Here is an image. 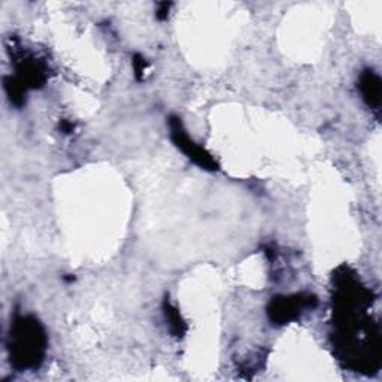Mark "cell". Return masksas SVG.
<instances>
[{"instance_id": "10", "label": "cell", "mask_w": 382, "mask_h": 382, "mask_svg": "<svg viewBox=\"0 0 382 382\" xmlns=\"http://www.w3.org/2000/svg\"><path fill=\"white\" fill-rule=\"evenodd\" d=\"M73 129H75V125H73L72 123H69V121H61V124H60V130H61L63 133L69 135V133L73 132Z\"/></svg>"}, {"instance_id": "5", "label": "cell", "mask_w": 382, "mask_h": 382, "mask_svg": "<svg viewBox=\"0 0 382 382\" xmlns=\"http://www.w3.org/2000/svg\"><path fill=\"white\" fill-rule=\"evenodd\" d=\"M359 88L362 92V97L366 101L367 106L374 109H378L381 106V99H382V82L379 76L371 70L366 69L359 81Z\"/></svg>"}, {"instance_id": "8", "label": "cell", "mask_w": 382, "mask_h": 382, "mask_svg": "<svg viewBox=\"0 0 382 382\" xmlns=\"http://www.w3.org/2000/svg\"><path fill=\"white\" fill-rule=\"evenodd\" d=\"M147 68H148V63H147L145 57L141 56V54H135L133 56V70H135V78L137 81L144 80V75H145Z\"/></svg>"}, {"instance_id": "2", "label": "cell", "mask_w": 382, "mask_h": 382, "mask_svg": "<svg viewBox=\"0 0 382 382\" xmlns=\"http://www.w3.org/2000/svg\"><path fill=\"white\" fill-rule=\"evenodd\" d=\"M318 304L316 296L311 292H300L292 296H276L267 304V316L273 324L284 326L291 323L307 311Z\"/></svg>"}, {"instance_id": "9", "label": "cell", "mask_w": 382, "mask_h": 382, "mask_svg": "<svg viewBox=\"0 0 382 382\" xmlns=\"http://www.w3.org/2000/svg\"><path fill=\"white\" fill-rule=\"evenodd\" d=\"M172 6V4H160L159 5V9L156 12V17L163 21V20H166L168 16H169V8Z\"/></svg>"}, {"instance_id": "7", "label": "cell", "mask_w": 382, "mask_h": 382, "mask_svg": "<svg viewBox=\"0 0 382 382\" xmlns=\"http://www.w3.org/2000/svg\"><path fill=\"white\" fill-rule=\"evenodd\" d=\"M5 90L6 94L11 100V104H14L16 106L21 108L25 101V88L20 84V81L16 78H12V76H6L5 78Z\"/></svg>"}, {"instance_id": "6", "label": "cell", "mask_w": 382, "mask_h": 382, "mask_svg": "<svg viewBox=\"0 0 382 382\" xmlns=\"http://www.w3.org/2000/svg\"><path fill=\"white\" fill-rule=\"evenodd\" d=\"M163 312H164V316H166L171 333L176 338H183L187 333V323L184 321V318L181 316L180 311L173 307L168 297L163 302Z\"/></svg>"}, {"instance_id": "4", "label": "cell", "mask_w": 382, "mask_h": 382, "mask_svg": "<svg viewBox=\"0 0 382 382\" xmlns=\"http://www.w3.org/2000/svg\"><path fill=\"white\" fill-rule=\"evenodd\" d=\"M16 78L25 90H29V88H41L47 81V69L37 60H21L17 68Z\"/></svg>"}, {"instance_id": "3", "label": "cell", "mask_w": 382, "mask_h": 382, "mask_svg": "<svg viewBox=\"0 0 382 382\" xmlns=\"http://www.w3.org/2000/svg\"><path fill=\"white\" fill-rule=\"evenodd\" d=\"M169 129H171V139L173 145L178 149H181L191 161L197 164L199 168L209 171V172H215L220 169L218 163L215 161V159L209 154V152L205 148L196 145L188 137L180 118L173 116L169 117Z\"/></svg>"}, {"instance_id": "1", "label": "cell", "mask_w": 382, "mask_h": 382, "mask_svg": "<svg viewBox=\"0 0 382 382\" xmlns=\"http://www.w3.org/2000/svg\"><path fill=\"white\" fill-rule=\"evenodd\" d=\"M48 339L45 328L35 316H17L11 327L8 350L17 371H35L45 359Z\"/></svg>"}]
</instances>
